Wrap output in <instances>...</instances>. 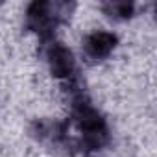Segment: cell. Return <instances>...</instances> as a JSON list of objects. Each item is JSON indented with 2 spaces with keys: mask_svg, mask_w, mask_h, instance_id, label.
Wrapping results in <instances>:
<instances>
[{
  "mask_svg": "<svg viewBox=\"0 0 157 157\" xmlns=\"http://www.w3.org/2000/svg\"><path fill=\"white\" fill-rule=\"evenodd\" d=\"M117 44V37L109 32H96L93 35H89L87 43H85V48H87V54L94 59H102L105 56H109L113 52Z\"/></svg>",
  "mask_w": 157,
  "mask_h": 157,
  "instance_id": "cell-1",
  "label": "cell"
},
{
  "mask_svg": "<svg viewBox=\"0 0 157 157\" xmlns=\"http://www.w3.org/2000/svg\"><path fill=\"white\" fill-rule=\"evenodd\" d=\"M48 63L56 76H70L74 70V57L70 50H67L61 44H56L48 52Z\"/></svg>",
  "mask_w": 157,
  "mask_h": 157,
  "instance_id": "cell-2",
  "label": "cell"
}]
</instances>
